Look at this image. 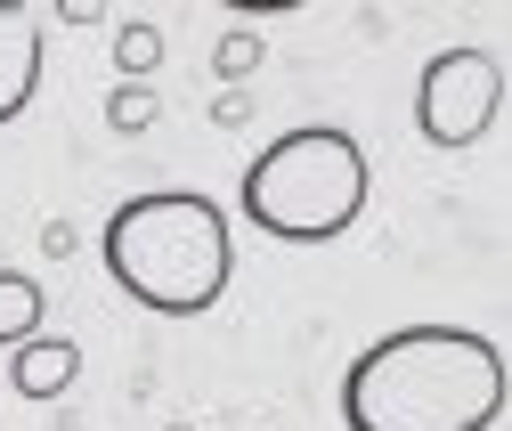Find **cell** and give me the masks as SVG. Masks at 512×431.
Here are the masks:
<instances>
[{"instance_id": "cell-1", "label": "cell", "mask_w": 512, "mask_h": 431, "mask_svg": "<svg viewBox=\"0 0 512 431\" xmlns=\"http://www.w3.org/2000/svg\"><path fill=\"white\" fill-rule=\"evenodd\" d=\"M504 415V350L472 326H399L350 358V431H488Z\"/></svg>"}, {"instance_id": "cell-2", "label": "cell", "mask_w": 512, "mask_h": 431, "mask_svg": "<svg viewBox=\"0 0 512 431\" xmlns=\"http://www.w3.org/2000/svg\"><path fill=\"white\" fill-rule=\"evenodd\" d=\"M228 212L196 188H155L131 196L106 220V277L155 318H204L228 293Z\"/></svg>"}, {"instance_id": "cell-3", "label": "cell", "mask_w": 512, "mask_h": 431, "mask_svg": "<svg viewBox=\"0 0 512 431\" xmlns=\"http://www.w3.org/2000/svg\"><path fill=\"white\" fill-rule=\"evenodd\" d=\"M236 204L277 244H334L366 212V147L334 122H301L244 163Z\"/></svg>"}, {"instance_id": "cell-4", "label": "cell", "mask_w": 512, "mask_h": 431, "mask_svg": "<svg viewBox=\"0 0 512 431\" xmlns=\"http://www.w3.org/2000/svg\"><path fill=\"white\" fill-rule=\"evenodd\" d=\"M504 106V66L496 49H439L431 66L415 74V131L439 147V155H464L488 139V122Z\"/></svg>"}, {"instance_id": "cell-5", "label": "cell", "mask_w": 512, "mask_h": 431, "mask_svg": "<svg viewBox=\"0 0 512 431\" xmlns=\"http://www.w3.org/2000/svg\"><path fill=\"white\" fill-rule=\"evenodd\" d=\"M41 9H25V0H0V131L33 106L41 90Z\"/></svg>"}, {"instance_id": "cell-6", "label": "cell", "mask_w": 512, "mask_h": 431, "mask_svg": "<svg viewBox=\"0 0 512 431\" xmlns=\"http://www.w3.org/2000/svg\"><path fill=\"white\" fill-rule=\"evenodd\" d=\"M74 375H82V350L66 342V334H33V342H17L9 350V391L17 399H57V391H74Z\"/></svg>"}, {"instance_id": "cell-7", "label": "cell", "mask_w": 512, "mask_h": 431, "mask_svg": "<svg viewBox=\"0 0 512 431\" xmlns=\"http://www.w3.org/2000/svg\"><path fill=\"white\" fill-rule=\"evenodd\" d=\"M41 318H49V293H41L25 269H0V350L33 342V334H41Z\"/></svg>"}, {"instance_id": "cell-8", "label": "cell", "mask_w": 512, "mask_h": 431, "mask_svg": "<svg viewBox=\"0 0 512 431\" xmlns=\"http://www.w3.org/2000/svg\"><path fill=\"white\" fill-rule=\"evenodd\" d=\"M261 57H269V33H252V25H228V33L212 41V74H220V90H244L252 74H261Z\"/></svg>"}, {"instance_id": "cell-9", "label": "cell", "mask_w": 512, "mask_h": 431, "mask_svg": "<svg viewBox=\"0 0 512 431\" xmlns=\"http://www.w3.org/2000/svg\"><path fill=\"white\" fill-rule=\"evenodd\" d=\"M114 66H122V82H147V74L163 66V25L122 17V25H114Z\"/></svg>"}, {"instance_id": "cell-10", "label": "cell", "mask_w": 512, "mask_h": 431, "mask_svg": "<svg viewBox=\"0 0 512 431\" xmlns=\"http://www.w3.org/2000/svg\"><path fill=\"white\" fill-rule=\"evenodd\" d=\"M155 114H163V98H155L147 82H131V90H114V98H106V131H122V139H131V131H147Z\"/></svg>"}, {"instance_id": "cell-11", "label": "cell", "mask_w": 512, "mask_h": 431, "mask_svg": "<svg viewBox=\"0 0 512 431\" xmlns=\"http://www.w3.org/2000/svg\"><path fill=\"white\" fill-rule=\"evenodd\" d=\"M212 122H220V131H244V122H252V90H220L212 98Z\"/></svg>"}, {"instance_id": "cell-12", "label": "cell", "mask_w": 512, "mask_h": 431, "mask_svg": "<svg viewBox=\"0 0 512 431\" xmlns=\"http://www.w3.org/2000/svg\"><path fill=\"white\" fill-rule=\"evenodd\" d=\"M163 431H196V423H163Z\"/></svg>"}]
</instances>
